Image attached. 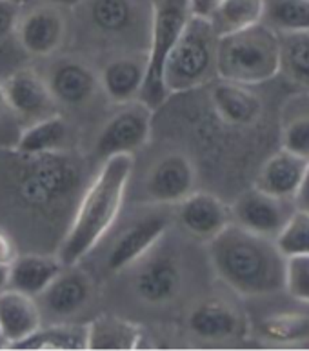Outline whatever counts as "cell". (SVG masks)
<instances>
[{
    "label": "cell",
    "mask_w": 309,
    "mask_h": 351,
    "mask_svg": "<svg viewBox=\"0 0 309 351\" xmlns=\"http://www.w3.org/2000/svg\"><path fill=\"white\" fill-rule=\"evenodd\" d=\"M189 2H191V11H193V15L208 16L219 0H189Z\"/></svg>",
    "instance_id": "36"
},
{
    "label": "cell",
    "mask_w": 309,
    "mask_h": 351,
    "mask_svg": "<svg viewBox=\"0 0 309 351\" xmlns=\"http://www.w3.org/2000/svg\"><path fill=\"white\" fill-rule=\"evenodd\" d=\"M153 110L140 100H133L106 122L95 141V153L100 160L115 155H135L151 135Z\"/></svg>",
    "instance_id": "7"
},
{
    "label": "cell",
    "mask_w": 309,
    "mask_h": 351,
    "mask_svg": "<svg viewBox=\"0 0 309 351\" xmlns=\"http://www.w3.org/2000/svg\"><path fill=\"white\" fill-rule=\"evenodd\" d=\"M15 350H88V324H51L15 344Z\"/></svg>",
    "instance_id": "27"
},
{
    "label": "cell",
    "mask_w": 309,
    "mask_h": 351,
    "mask_svg": "<svg viewBox=\"0 0 309 351\" xmlns=\"http://www.w3.org/2000/svg\"><path fill=\"white\" fill-rule=\"evenodd\" d=\"M280 73L278 33L264 22L219 37L217 79L255 86Z\"/></svg>",
    "instance_id": "3"
},
{
    "label": "cell",
    "mask_w": 309,
    "mask_h": 351,
    "mask_svg": "<svg viewBox=\"0 0 309 351\" xmlns=\"http://www.w3.org/2000/svg\"><path fill=\"white\" fill-rule=\"evenodd\" d=\"M5 113H10V110H8V108H5L4 100H2V97H0V126H4Z\"/></svg>",
    "instance_id": "40"
},
{
    "label": "cell",
    "mask_w": 309,
    "mask_h": 351,
    "mask_svg": "<svg viewBox=\"0 0 309 351\" xmlns=\"http://www.w3.org/2000/svg\"><path fill=\"white\" fill-rule=\"evenodd\" d=\"M282 147L309 160V115L297 117L282 133Z\"/></svg>",
    "instance_id": "33"
},
{
    "label": "cell",
    "mask_w": 309,
    "mask_h": 351,
    "mask_svg": "<svg viewBox=\"0 0 309 351\" xmlns=\"http://www.w3.org/2000/svg\"><path fill=\"white\" fill-rule=\"evenodd\" d=\"M189 330L202 341H227L242 331V319L236 309L219 299L200 302L189 313Z\"/></svg>",
    "instance_id": "22"
},
{
    "label": "cell",
    "mask_w": 309,
    "mask_h": 351,
    "mask_svg": "<svg viewBox=\"0 0 309 351\" xmlns=\"http://www.w3.org/2000/svg\"><path fill=\"white\" fill-rule=\"evenodd\" d=\"M231 222L257 235L277 239L278 233L288 224L297 204L291 199H280L266 193L262 189H247L230 208Z\"/></svg>",
    "instance_id": "9"
},
{
    "label": "cell",
    "mask_w": 309,
    "mask_h": 351,
    "mask_svg": "<svg viewBox=\"0 0 309 351\" xmlns=\"http://www.w3.org/2000/svg\"><path fill=\"white\" fill-rule=\"evenodd\" d=\"M68 33V22L60 8L40 4L21 13L16 24V38L26 53L33 57H49L62 47Z\"/></svg>",
    "instance_id": "10"
},
{
    "label": "cell",
    "mask_w": 309,
    "mask_h": 351,
    "mask_svg": "<svg viewBox=\"0 0 309 351\" xmlns=\"http://www.w3.org/2000/svg\"><path fill=\"white\" fill-rule=\"evenodd\" d=\"M71 130L60 113L27 124L16 136L15 152L21 157H37L47 153L68 152Z\"/></svg>",
    "instance_id": "21"
},
{
    "label": "cell",
    "mask_w": 309,
    "mask_h": 351,
    "mask_svg": "<svg viewBox=\"0 0 309 351\" xmlns=\"http://www.w3.org/2000/svg\"><path fill=\"white\" fill-rule=\"evenodd\" d=\"M133 166V155H115L102 160L99 173L84 191L73 222L58 247L57 257L64 266H79L115 224Z\"/></svg>",
    "instance_id": "2"
},
{
    "label": "cell",
    "mask_w": 309,
    "mask_h": 351,
    "mask_svg": "<svg viewBox=\"0 0 309 351\" xmlns=\"http://www.w3.org/2000/svg\"><path fill=\"white\" fill-rule=\"evenodd\" d=\"M295 204H297V210H304L309 211V160H308V168H306L304 180L300 184V189L297 197H295Z\"/></svg>",
    "instance_id": "35"
},
{
    "label": "cell",
    "mask_w": 309,
    "mask_h": 351,
    "mask_svg": "<svg viewBox=\"0 0 309 351\" xmlns=\"http://www.w3.org/2000/svg\"><path fill=\"white\" fill-rule=\"evenodd\" d=\"M219 35L208 16L191 15L164 66L169 95L210 84L217 79Z\"/></svg>",
    "instance_id": "4"
},
{
    "label": "cell",
    "mask_w": 309,
    "mask_h": 351,
    "mask_svg": "<svg viewBox=\"0 0 309 351\" xmlns=\"http://www.w3.org/2000/svg\"><path fill=\"white\" fill-rule=\"evenodd\" d=\"M44 4L55 5V8H60V10H66V8H79L82 4V0H42Z\"/></svg>",
    "instance_id": "38"
},
{
    "label": "cell",
    "mask_w": 309,
    "mask_h": 351,
    "mask_svg": "<svg viewBox=\"0 0 309 351\" xmlns=\"http://www.w3.org/2000/svg\"><path fill=\"white\" fill-rule=\"evenodd\" d=\"M37 299L5 288L0 291V344L13 348L40 328Z\"/></svg>",
    "instance_id": "16"
},
{
    "label": "cell",
    "mask_w": 309,
    "mask_h": 351,
    "mask_svg": "<svg viewBox=\"0 0 309 351\" xmlns=\"http://www.w3.org/2000/svg\"><path fill=\"white\" fill-rule=\"evenodd\" d=\"M135 275V291L146 304H168L182 286V269L168 252L146 255Z\"/></svg>",
    "instance_id": "13"
},
{
    "label": "cell",
    "mask_w": 309,
    "mask_h": 351,
    "mask_svg": "<svg viewBox=\"0 0 309 351\" xmlns=\"http://www.w3.org/2000/svg\"><path fill=\"white\" fill-rule=\"evenodd\" d=\"M262 22L277 33L309 32V0H266Z\"/></svg>",
    "instance_id": "29"
},
{
    "label": "cell",
    "mask_w": 309,
    "mask_h": 351,
    "mask_svg": "<svg viewBox=\"0 0 309 351\" xmlns=\"http://www.w3.org/2000/svg\"><path fill=\"white\" fill-rule=\"evenodd\" d=\"M55 102L66 108L88 104L100 88L99 75L79 58H62L51 66L46 77Z\"/></svg>",
    "instance_id": "14"
},
{
    "label": "cell",
    "mask_w": 309,
    "mask_h": 351,
    "mask_svg": "<svg viewBox=\"0 0 309 351\" xmlns=\"http://www.w3.org/2000/svg\"><path fill=\"white\" fill-rule=\"evenodd\" d=\"M91 280L82 269L77 266H64L37 299H42L47 313L58 319L73 317L86 308L91 299Z\"/></svg>",
    "instance_id": "18"
},
{
    "label": "cell",
    "mask_w": 309,
    "mask_h": 351,
    "mask_svg": "<svg viewBox=\"0 0 309 351\" xmlns=\"http://www.w3.org/2000/svg\"><path fill=\"white\" fill-rule=\"evenodd\" d=\"M177 217L184 230L202 242H210L231 224L230 208L206 191H191L180 200Z\"/></svg>",
    "instance_id": "15"
},
{
    "label": "cell",
    "mask_w": 309,
    "mask_h": 351,
    "mask_svg": "<svg viewBox=\"0 0 309 351\" xmlns=\"http://www.w3.org/2000/svg\"><path fill=\"white\" fill-rule=\"evenodd\" d=\"M211 102L222 121L235 126L251 124L262 111V102L247 86L222 79L211 89Z\"/></svg>",
    "instance_id": "24"
},
{
    "label": "cell",
    "mask_w": 309,
    "mask_h": 351,
    "mask_svg": "<svg viewBox=\"0 0 309 351\" xmlns=\"http://www.w3.org/2000/svg\"><path fill=\"white\" fill-rule=\"evenodd\" d=\"M13 258H15V253H13V246H11V242L5 239V235H2V233H0V261H2V263L10 264Z\"/></svg>",
    "instance_id": "37"
},
{
    "label": "cell",
    "mask_w": 309,
    "mask_h": 351,
    "mask_svg": "<svg viewBox=\"0 0 309 351\" xmlns=\"http://www.w3.org/2000/svg\"><path fill=\"white\" fill-rule=\"evenodd\" d=\"M168 228L169 217L164 213H151L127 226L113 242L106 258V267L111 273H119L142 261L162 241Z\"/></svg>",
    "instance_id": "11"
},
{
    "label": "cell",
    "mask_w": 309,
    "mask_h": 351,
    "mask_svg": "<svg viewBox=\"0 0 309 351\" xmlns=\"http://www.w3.org/2000/svg\"><path fill=\"white\" fill-rule=\"evenodd\" d=\"M284 289L293 299L309 304V255H295L286 258Z\"/></svg>",
    "instance_id": "32"
},
{
    "label": "cell",
    "mask_w": 309,
    "mask_h": 351,
    "mask_svg": "<svg viewBox=\"0 0 309 351\" xmlns=\"http://www.w3.org/2000/svg\"><path fill=\"white\" fill-rule=\"evenodd\" d=\"M26 158L29 162L22 169L21 193L29 204H51L66 199L77 188L79 168L66 152Z\"/></svg>",
    "instance_id": "6"
},
{
    "label": "cell",
    "mask_w": 309,
    "mask_h": 351,
    "mask_svg": "<svg viewBox=\"0 0 309 351\" xmlns=\"http://www.w3.org/2000/svg\"><path fill=\"white\" fill-rule=\"evenodd\" d=\"M266 0H219L208 15L219 37L242 32L262 22Z\"/></svg>",
    "instance_id": "26"
},
{
    "label": "cell",
    "mask_w": 309,
    "mask_h": 351,
    "mask_svg": "<svg viewBox=\"0 0 309 351\" xmlns=\"http://www.w3.org/2000/svg\"><path fill=\"white\" fill-rule=\"evenodd\" d=\"M208 255L219 278L238 295L260 297L284 289L286 257L275 239L231 222L208 242Z\"/></svg>",
    "instance_id": "1"
},
{
    "label": "cell",
    "mask_w": 309,
    "mask_h": 351,
    "mask_svg": "<svg viewBox=\"0 0 309 351\" xmlns=\"http://www.w3.org/2000/svg\"><path fill=\"white\" fill-rule=\"evenodd\" d=\"M195 182L193 162L182 153H169L149 169L144 193L153 204H178L195 191Z\"/></svg>",
    "instance_id": "12"
},
{
    "label": "cell",
    "mask_w": 309,
    "mask_h": 351,
    "mask_svg": "<svg viewBox=\"0 0 309 351\" xmlns=\"http://www.w3.org/2000/svg\"><path fill=\"white\" fill-rule=\"evenodd\" d=\"M0 97L5 108L18 121L32 124L58 113L46 77L32 68H21L0 80Z\"/></svg>",
    "instance_id": "8"
},
{
    "label": "cell",
    "mask_w": 309,
    "mask_h": 351,
    "mask_svg": "<svg viewBox=\"0 0 309 351\" xmlns=\"http://www.w3.org/2000/svg\"><path fill=\"white\" fill-rule=\"evenodd\" d=\"M21 13V5L16 0H0V44L15 35Z\"/></svg>",
    "instance_id": "34"
},
{
    "label": "cell",
    "mask_w": 309,
    "mask_h": 351,
    "mask_svg": "<svg viewBox=\"0 0 309 351\" xmlns=\"http://www.w3.org/2000/svg\"><path fill=\"white\" fill-rule=\"evenodd\" d=\"M10 288V264L0 261V291Z\"/></svg>",
    "instance_id": "39"
},
{
    "label": "cell",
    "mask_w": 309,
    "mask_h": 351,
    "mask_svg": "<svg viewBox=\"0 0 309 351\" xmlns=\"http://www.w3.org/2000/svg\"><path fill=\"white\" fill-rule=\"evenodd\" d=\"M306 168H308L306 158L293 155L282 147L264 164L257 177L255 188L262 189L273 197L295 200L300 184L304 180Z\"/></svg>",
    "instance_id": "20"
},
{
    "label": "cell",
    "mask_w": 309,
    "mask_h": 351,
    "mask_svg": "<svg viewBox=\"0 0 309 351\" xmlns=\"http://www.w3.org/2000/svg\"><path fill=\"white\" fill-rule=\"evenodd\" d=\"M62 269L57 255H15L10 263V288L37 299Z\"/></svg>",
    "instance_id": "23"
},
{
    "label": "cell",
    "mask_w": 309,
    "mask_h": 351,
    "mask_svg": "<svg viewBox=\"0 0 309 351\" xmlns=\"http://www.w3.org/2000/svg\"><path fill=\"white\" fill-rule=\"evenodd\" d=\"M146 79V55H124L106 64L99 75L100 89L106 97L122 106L138 100Z\"/></svg>",
    "instance_id": "19"
},
{
    "label": "cell",
    "mask_w": 309,
    "mask_h": 351,
    "mask_svg": "<svg viewBox=\"0 0 309 351\" xmlns=\"http://www.w3.org/2000/svg\"><path fill=\"white\" fill-rule=\"evenodd\" d=\"M280 40V71L309 89V32L278 33Z\"/></svg>",
    "instance_id": "28"
},
{
    "label": "cell",
    "mask_w": 309,
    "mask_h": 351,
    "mask_svg": "<svg viewBox=\"0 0 309 351\" xmlns=\"http://www.w3.org/2000/svg\"><path fill=\"white\" fill-rule=\"evenodd\" d=\"M140 339V328L121 317L100 315L88 322V350H135Z\"/></svg>",
    "instance_id": "25"
},
{
    "label": "cell",
    "mask_w": 309,
    "mask_h": 351,
    "mask_svg": "<svg viewBox=\"0 0 309 351\" xmlns=\"http://www.w3.org/2000/svg\"><path fill=\"white\" fill-rule=\"evenodd\" d=\"M89 26L102 37H129L140 26L142 10L138 0H82Z\"/></svg>",
    "instance_id": "17"
},
{
    "label": "cell",
    "mask_w": 309,
    "mask_h": 351,
    "mask_svg": "<svg viewBox=\"0 0 309 351\" xmlns=\"http://www.w3.org/2000/svg\"><path fill=\"white\" fill-rule=\"evenodd\" d=\"M275 242L286 258L309 255V211H295Z\"/></svg>",
    "instance_id": "31"
},
{
    "label": "cell",
    "mask_w": 309,
    "mask_h": 351,
    "mask_svg": "<svg viewBox=\"0 0 309 351\" xmlns=\"http://www.w3.org/2000/svg\"><path fill=\"white\" fill-rule=\"evenodd\" d=\"M193 15L189 0H155L149 21V44L146 53V79L138 100L153 111L169 97L164 86V66L177 44L189 16Z\"/></svg>",
    "instance_id": "5"
},
{
    "label": "cell",
    "mask_w": 309,
    "mask_h": 351,
    "mask_svg": "<svg viewBox=\"0 0 309 351\" xmlns=\"http://www.w3.org/2000/svg\"><path fill=\"white\" fill-rule=\"evenodd\" d=\"M262 335L278 344H293L309 339V317L299 313H282L262 322Z\"/></svg>",
    "instance_id": "30"
}]
</instances>
